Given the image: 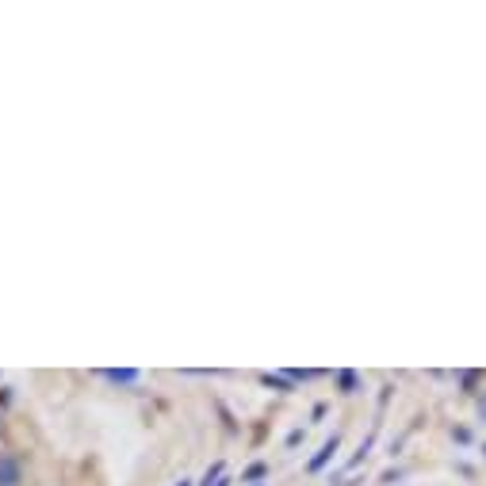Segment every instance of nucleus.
I'll use <instances>...</instances> for the list:
<instances>
[{"label":"nucleus","instance_id":"f257e3e1","mask_svg":"<svg viewBox=\"0 0 486 486\" xmlns=\"http://www.w3.org/2000/svg\"><path fill=\"white\" fill-rule=\"evenodd\" d=\"M20 482H23V463H20V456L0 452V486H20Z\"/></svg>","mask_w":486,"mask_h":486},{"label":"nucleus","instance_id":"f03ea898","mask_svg":"<svg viewBox=\"0 0 486 486\" xmlns=\"http://www.w3.org/2000/svg\"><path fill=\"white\" fill-rule=\"evenodd\" d=\"M337 448H341V436H330V441L322 444V452H318L314 460H311V471H322V467L333 460V452H337Z\"/></svg>","mask_w":486,"mask_h":486},{"label":"nucleus","instance_id":"7ed1b4c3","mask_svg":"<svg viewBox=\"0 0 486 486\" xmlns=\"http://www.w3.org/2000/svg\"><path fill=\"white\" fill-rule=\"evenodd\" d=\"M104 376H108L111 383H138V379H142L138 371H104Z\"/></svg>","mask_w":486,"mask_h":486},{"label":"nucleus","instance_id":"20e7f679","mask_svg":"<svg viewBox=\"0 0 486 486\" xmlns=\"http://www.w3.org/2000/svg\"><path fill=\"white\" fill-rule=\"evenodd\" d=\"M265 471H268L265 463H253V467H249L245 475H241V482H257V479H265Z\"/></svg>","mask_w":486,"mask_h":486},{"label":"nucleus","instance_id":"39448f33","mask_svg":"<svg viewBox=\"0 0 486 486\" xmlns=\"http://www.w3.org/2000/svg\"><path fill=\"white\" fill-rule=\"evenodd\" d=\"M214 479H222V463H214V467H211V471H207V475H203V486H211Z\"/></svg>","mask_w":486,"mask_h":486},{"label":"nucleus","instance_id":"423d86ee","mask_svg":"<svg viewBox=\"0 0 486 486\" xmlns=\"http://www.w3.org/2000/svg\"><path fill=\"white\" fill-rule=\"evenodd\" d=\"M341 387L352 390V387H357V376H352V371H341Z\"/></svg>","mask_w":486,"mask_h":486},{"label":"nucleus","instance_id":"0eeeda50","mask_svg":"<svg viewBox=\"0 0 486 486\" xmlns=\"http://www.w3.org/2000/svg\"><path fill=\"white\" fill-rule=\"evenodd\" d=\"M180 486H192V482H188V479H180Z\"/></svg>","mask_w":486,"mask_h":486}]
</instances>
